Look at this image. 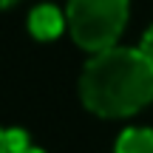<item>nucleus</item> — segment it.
<instances>
[{
	"label": "nucleus",
	"mask_w": 153,
	"mask_h": 153,
	"mask_svg": "<svg viewBox=\"0 0 153 153\" xmlns=\"http://www.w3.org/2000/svg\"><path fill=\"white\" fill-rule=\"evenodd\" d=\"M65 20L74 43L88 54L116 45L128 23V0H68Z\"/></svg>",
	"instance_id": "nucleus-2"
},
{
	"label": "nucleus",
	"mask_w": 153,
	"mask_h": 153,
	"mask_svg": "<svg viewBox=\"0 0 153 153\" xmlns=\"http://www.w3.org/2000/svg\"><path fill=\"white\" fill-rule=\"evenodd\" d=\"M114 153H153V131L150 128H125L116 139Z\"/></svg>",
	"instance_id": "nucleus-4"
},
{
	"label": "nucleus",
	"mask_w": 153,
	"mask_h": 153,
	"mask_svg": "<svg viewBox=\"0 0 153 153\" xmlns=\"http://www.w3.org/2000/svg\"><path fill=\"white\" fill-rule=\"evenodd\" d=\"M6 142H9V153H23L31 148V139L23 128H6Z\"/></svg>",
	"instance_id": "nucleus-5"
},
{
	"label": "nucleus",
	"mask_w": 153,
	"mask_h": 153,
	"mask_svg": "<svg viewBox=\"0 0 153 153\" xmlns=\"http://www.w3.org/2000/svg\"><path fill=\"white\" fill-rule=\"evenodd\" d=\"M79 97L97 116H133L153 99V62L139 48L122 45L91 54L79 76Z\"/></svg>",
	"instance_id": "nucleus-1"
},
{
	"label": "nucleus",
	"mask_w": 153,
	"mask_h": 153,
	"mask_svg": "<svg viewBox=\"0 0 153 153\" xmlns=\"http://www.w3.org/2000/svg\"><path fill=\"white\" fill-rule=\"evenodd\" d=\"M0 153H9V142H6V128H0Z\"/></svg>",
	"instance_id": "nucleus-7"
},
{
	"label": "nucleus",
	"mask_w": 153,
	"mask_h": 153,
	"mask_svg": "<svg viewBox=\"0 0 153 153\" xmlns=\"http://www.w3.org/2000/svg\"><path fill=\"white\" fill-rule=\"evenodd\" d=\"M65 28H68L65 11H60L57 6H51V3L37 6V9H31V14H28V31H31L34 40H43V43L57 40Z\"/></svg>",
	"instance_id": "nucleus-3"
},
{
	"label": "nucleus",
	"mask_w": 153,
	"mask_h": 153,
	"mask_svg": "<svg viewBox=\"0 0 153 153\" xmlns=\"http://www.w3.org/2000/svg\"><path fill=\"white\" fill-rule=\"evenodd\" d=\"M11 3H17V0H0V9H6V6H11Z\"/></svg>",
	"instance_id": "nucleus-9"
},
{
	"label": "nucleus",
	"mask_w": 153,
	"mask_h": 153,
	"mask_svg": "<svg viewBox=\"0 0 153 153\" xmlns=\"http://www.w3.org/2000/svg\"><path fill=\"white\" fill-rule=\"evenodd\" d=\"M139 51H142V54H145V57H148V60L153 62V26L148 28V31H145L142 43H139Z\"/></svg>",
	"instance_id": "nucleus-6"
},
{
	"label": "nucleus",
	"mask_w": 153,
	"mask_h": 153,
	"mask_svg": "<svg viewBox=\"0 0 153 153\" xmlns=\"http://www.w3.org/2000/svg\"><path fill=\"white\" fill-rule=\"evenodd\" d=\"M23 153H45V150H40V148H34V145H31V148H28V150H23Z\"/></svg>",
	"instance_id": "nucleus-8"
}]
</instances>
